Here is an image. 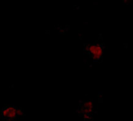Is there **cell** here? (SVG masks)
Returning a JSON list of instances; mask_svg holds the SVG:
<instances>
[{
    "mask_svg": "<svg viewBox=\"0 0 133 121\" xmlns=\"http://www.w3.org/2000/svg\"><path fill=\"white\" fill-rule=\"evenodd\" d=\"M17 107L8 105L3 107L1 111V117L4 120H13L17 118Z\"/></svg>",
    "mask_w": 133,
    "mask_h": 121,
    "instance_id": "obj_1",
    "label": "cell"
},
{
    "mask_svg": "<svg viewBox=\"0 0 133 121\" xmlns=\"http://www.w3.org/2000/svg\"><path fill=\"white\" fill-rule=\"evenodd\" d=\"M88 50L94 61H98L101 58L103 53L102 46L99 44H91L88 46Z\"/></svg>",
    "mask_w": 133,
    "mask_h": 121,
    "instance_id": "obj_2",
    "label": "cell"
},
{
    "mask_svg": "<svg viewBox=\"0 0 133 121\" xmlns=\"http://www.w3.org/2000/svg\"><path fill=\"white\" fill-rule=\"evenodd\" d=\"M24 115V111H22V109L21 108H19V107H17V117H22Z\"/></svg>",
    "mask_w": 133,
    "mask_h": 121,
    "instance_id": "obj_3",
    "label": "cell"
}]
</instances>
